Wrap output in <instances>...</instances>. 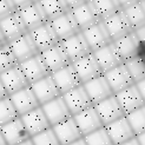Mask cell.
<instances>
[{"label": "cell", "instance_id": "obj_46", "mask_svg": "<svg viewBox=\"0 0 145 145\" xmlns=\"http://www.w3.org/2000/svg\"><path fill=\"white\" fill-rule=\"evenodd\" d=\"M70 145H88V144L85 143L84 137H83V138H80L79 140H77V142H74V143H72V144H70Z\"/></svg>", "mask_w": 145, "mask_h": 145}, {"label": "cell", "instance_id": "obj_5", "mask_svg": "<svg viewBox=\"0 0 145 145\" xmlns=\"http://www.w3.org/2000/svg\"><path fill=\"white\" fill-rule=\"evenodd\" d=\"M61 97H63L72 117L93 106L89 96H88V93H86V91L83 88V85L78 86V88L73 89L67 93H65Z\"/></svg>", "mask_w": 145, "mask_h": 145}, {"label": "cell", "instance_id": "obj_4", "mask_svg": "<svg viewBox=\"0 0 145 145\" xmlns=\"http://www.w3.org/2000/svg\"><path fill=\"white\" fill-rule=\"evenodd\" d=\"M19 67L23 71L26 80L30 85L41 80L42 78H45L47 76H51L40 53L30 58V59H27L24 63L19 64Z\"/></svg>", "mask_w": 145, "mask_h": 145}, {"label": "cell", "instance_id": "obj_22", "mask_svg": "<svg viewBox=\"0 0 145 145\" xmlns=\"http://www.w3.org/2000/svg\"><path fill=\"white\" fill-rule=\"evenodd\" d=\"M0 131H1L7 145H18L31 138L20 117L0 126Z\"/></svg>", "mask_w": 145, "mask_h": 145}, {"label": "cell", "instance_id": "obj_18", "mask_svg": "<svg viewBox=\"0 0 145 145\" xmlns=\"http://www.w3.org/2000/svg\"><path fill=\"white\" fill-rule=\"evenodd\" d=\"M30 88H31L32 92L34 93V96L37 98L40 106L58 98V97H60V93L58 91L57 86L51 76H47L45 78H42L41 80L30 85Z\"/></svg>", "mask_w": 145, "mask_h": 145}, {"label": "cell", "instance_id": "obj_44", "mask_svg": "<svg viewBox=\"0 0 145 145\" xmlns=\"http://www.w3.org/2000/svg\"><path fill=\"white\" fill-rule=\"evenodd\" d=\"M136 138H137V140H138L139 145H145V132H143V133H140L138 136H136Z\"/></svg>", "mask_w": 145, "mask_h": 145}, {"label": "cell", "instance_id": "obj_34", "mask_svg": "<svg viewBox=\"0 0 145 145\" xmlns=\"http://www.w3.org/2000/svg\"><path fill=\"white\" fill-rule=\"evenodd\" d=\"M123 64L126 66V69H127L129 73L131 76L135 84L139 83L145 79V65L137 57H135L132 59H130Z\"/></svg>", "mask_w": 145, "mask_h": 145}, {"label": "cell", "instance_id": "obj_14", "mask_svg": "<svg viewBox=\"0 0 145 145\" xmlns=\"http://www.w3.org/2000/svg\"><path fill=\"white\" fill-rule=\"evenodd\" d=\"M10 99L14 108H16L17 113L19 114V117L35 110V108L40 106L30 86H27V88L20 90L19 92L10 96Z\"/></svg>", "mask_w": 145, "mask_h": 145}, {"label": "cell", "instance_id": "obj_31", "mask_svg": "<svg viewBox=\"0 0 145 145\" xmlns=\"http://www.w3.org/2000/svg\"><path fill=\"white\" fill-rule=\"evenodd\" d=\"M38 3L47 21H52L70 12L67 0H38Z\"/></svg>", "mask_w": 145, "mask_h": 145}, {"label": "cell", "instance_id": "obj_9", "mask_svg": "<svg viewBox=\"0 0 145 145\" xmlns=\"http://www.w3.org/2000/svg\"><path fill=\"white\" fill-rule=\"evenodd\" d=\"M51 77H52L57 89L60 93V96L65 95V93H67L82 85L73 66H72V64L67 65V66H65L64 69H61L59 71L54 72V73L51 74Z\"/></svg>", "mask_w": 145, "mask_h": 145}, {"label": "cell", "instance_id": "obj_33", "mask_svg": "<svg viewBox=\"0 0 145 145\" xmlns=\"http://www.w3.org/2000/svg\"><path fill=\"white\" fill-rule=\"evenodd\" d=\"M135 136L145 132V105L125 116Z\"/></svg>", "mask_w": 145, "mask_h": 145}, {"label": "cell", "instance_id": "obj_28", "mask_svg": "<svg viewBox=\"0 0 145 145\" xmlns=\"http://www.w3.org/2000/svg\"><path fill=\"white\" fill-rule=\"evenodd\" d=\"M92 54L95 57L97 64L99 65L103 74L108 72L110 70L114 69L116 66H118V65L123 64V61L120 60V58L117 53V51L114 50V46L112 42L95 51V52H92Z\"/></svg>", "mask_w": 145, "mask_h": 145}, {"label": "cell", "instance_id": "obj_29", "mask_svg": "<svg viewBox=\"0 0 145 145\" xmlns=\"http://www.w3.org/2000/svg\"><path fill=\"white\" fill-rule=\"evenodd\" d=\"M121 11L129 20L132 30L145 25V3L144 1H120Z\"/></svg>", "mask_w": 145, "mask_h": 145}, {"label": "cell", "instance_id": "obj_21", "mask_svg": "<svg viewBox=\"0 0 145 145\" xmlns=\"http://www.w3.org/2000/svg\"><path fill=\"white\" fill-rule=\"evenodd\" d=\"M18 13L21 17V20H23L28 32H31L35 30V28H38L39 26L44 25L45 23H47V19L38 1H32L30 5H27L25 8L20 10Z\"/></svg>", "mask_w": 145, "mask_h": 145}, {"label": "cell", "instance_id": "obj_11", "mask_svg": "<svg viewBox=\"0 0 145 145\" xmlns=\"http://www.w3.org/2000/svg\"><path fill=\"white\" fill-rule=\"evenodd\" d=\"M40 107L44 111L51 127L72 117L61 96L48 101V103L44 105H41Z\"/></svg>", "mask_w": 145, "mask_h": 145}, {"label": "cell", "instance_id": "obj_36", "mask_svg": "<svg viewBox=\"0 0 145 145\" xmlns=\"http://www.w3.org/2000/svg\"><path fill=\"white\" fill-rule=\"evenodd\" d=\"M18 65L19 64L16 59V57L13 56L8 44L0 47V74L18 66Z\"/></svg>", "mask_w": 145, "mask_h": 145}, {"label": "cell", "instance_id": "obj_15", "mask_svg": "<svg viewBox=\"0 0 145 145\" xmlns=\"http://www.w3.org/2000/svg\"><path fill=\"white\" fill-rule=\"evenodd\" d=\"M52 130L60 145H70L83 138V135L79 131L73 117L52 126Z\"/></svg>", "mask_w": 145, "mask_h": 145}, {"label": "cell", "instance_id": "obj_6", "mask_svg": "<svg viewBox=\"0 0 145 145\" xmlns=\"http://www.w3.org/2000/svg\"><path fill=\"white\" fill-rule=\"evenodd\" d=\"M0 32L4 35L7 44L28 33L18 12H14L7 18L0 20Z\"/></svg>", "mask_w": 145, "mask_h": 145}, {"label": "cell", "instance_id": "obj_48", "mask_svg": "<svg viewBox=\"0 0 145 145\" xmlns=\"http://www.w3.org/2000/svg\"><path fill=\"white\" fill-rule=\"evenodd\" d=\"M0 145H7V143H6L5 138H4V136H3L1 131H0Z\"/></svg>", "mask_w": 145, "mask_h": 145}, {"label": "cell", "instance_id": "obj_8", "mask_svg": "<svg viewBox=\"0 0 145 145\" xmlns=\"http://www.w3.org/2000/svg\"><path fill=\"white\" fill-rule=\"evenodd\" d=\"M28 33H30L35 47H37V50L39 51V53L44 52V51L53 47L60 42L57 37L56 32H54V30L52 28V26H51V24L48 21L45 23L44 25L39 26L38 28H35V30L28 32Z\"/></svg>", "mask_w": 145, "mask_h": 145}, {"label": "cell", "instance_id": "obj_40", "mask_svg": "<svg viewBox=\"0 0 145 145\" xmlns=\"http://www.w3.org/2000/svg\"><path fill=\"white\" fill-rule=\"evenodd\" d=\"M137 58L145 65V41H139L138 50H137Z\"/></svg>", "mask_w": 145, "mask_h": 145}, {"label": "cell", "instance_id": "obj_7", "mask_svg": "<svg viewBox=\"0 0 145 145\" xmlns=\"http://www.w3.org/2000/svg\"><path fill=\"white\" fill-rule=\"evenodd\" d=\"M101 23L104 24L106 32L110 37L111 41H114L124 35L133 32L131 25H130L129 20L126 19L125 14L123 13V11H119L118 13L113 14V16L108 17L107 19L103 20Z\"/></svg>", "mask_w": 145, "mask_h": 145}, {"label": "cell", "instance_id": "obj_20", "mask_svg": "<svg viewBox=\"0 0 145 145\" xmlns=\"http://www.w3.org/2000/svg\"><path fill=\"white\" fill-rule=\"evenodd\" d=\"M0 82L3 83L8 97L19 92L20 90L27 88V86H30V84L27 83L26 78L23 73V71L20 70L19 65L0 74Z\"/></svg>", "mask_w": 145, "mask_h": 145}, {"label": "cell", "instance_id": "obj_39", "mask_svg": "<svg viewBox=\"0 0 145 145\" xmlns=\"http://www.w3.org/2000/svg\"><path fill=\"white\" fill-rule=\"evenodd\" d=\"M14 12H17L14 0H0V20L7 18Z\"/></svg>", "mask_w": 145, "mask_h": 145}, {"label": "cell", "instance_id": "obj_47", "mask_svg": "<svg viewBox=\"0 0 145 145\" xmlns=\"http://www.w3.org/2000/svg\"><path fill=\"white\" fill-rule=\"evenodd\" d=\"M18 145H34V144H33L32 139L30 138V139H27V140H25V142H23V143H20V144H18Z\"/></svg>", "mask_w": 145, "mask_h": 145}, {"label": "cell", "instance_id": "obj_2", "mask_svg": "<svg viewBox=\"0 0 145 145\" xmlns=\"http://www.w3.org/2000/svg\"><path fill=\"white\" fill-rule=\"evenodd\" d=\"M93 107H95V110H96L103 126H106L116 120L125 117L124 112H123L121 107L118 104V101L114 96H111L107 99L93 105Z\"/></svg>", "mask_w": 145, "mask_h": 145}, {"label": "cell", "instance_id": "obj_19", "mask_svg": "<svg viewBox=\"0 0 145 145\" xmlns=\"http://www.w3.org/2000/svg\"><path fill=\"white\" fill-rule=\"evenodd\" d=\"M114 97L117 99L118 104L120 105L125 116L136 111V110H138V108H140L145 105L138 89L136 88V85L130 86V88L125 89L124 91L114 95Z\"/></svg>", "mask_w": 145, "mask_h": 145}, {"label": "cell", "instance_id": "obj_23", "mask_svg": "<svg viewBox=\"0 0 145 145\" xmlns=\"http://www.w3.org/2000/svg\"><path fill=\"white\" fill-rule=\"evenodd\" d=\"M83 88L86 91V93H88L92 105H96L100 103V101L107 99L108 97L113 96V93L110 89V86H108L106 79L104 78V76H100L96 79H93V80L84 84Z\"/></svg>", "mask_w": 145, "mask_h": 145}, {"label": "cell", "instance_id": "obj_43", "mask_svg": "<svg viewBox=\"0 0 145 145\" xmlns=\"http://www.w3.org/2000/svg\"><path fill=\"white\" fill-rule=\"evenodd\" d=\"M7 97H8V95H7V92H6L5 88H4L3 83L0 82V100H3L5 98H7Z\"/></svg>", "mask_w": 145, "mask_h": 145}, {"label": "cell", "instance_id": "obj_35", "mask_svg": "<svg viewBox=\"0 0 145 145\" xmlns=\"http://www.w3.org/2000/svg\"><path fill=\"white\" fill-rule=\"evenodd\" d=\"M17 118H19V114L17 113L10 97L0 100V126H3Z\"/></svg>", "mask_w": 145, "mask_h": 145}, {"label": "cell", "instance_id": "obj_26", "mask_svg": "<svg viewBox=\"0 0 145 145\" xmlns=\"http://www.w3.org/2000/svg\"><path fill=\"white\" fill-rule=\"evenodd\" d=\"M48 23L51 24V26H52V28L54 30L59 41L69 39L71 37H73L74 34L80 32V30H79V27L77 26L76 21H74V18L72 17L71 12L65 13L64 16L57 18L52 21H48Z\"/></svg>", "mask_w": 145, "mask_h": 145}, {"label": "cell", "instance_id": "obj_24", "mask_svg": "<svg viewBox=\"0 0 145 145\" xmlns=\"http://www.w3.org/2000/svg\"><path fill=\"white\" fill-rule=\"evenodd\" d=\"M104 127L106 129L107 135L110 136L113 145H120L136 137L126 117H123Z\"/></svg>", "mask_w": 145, "mask_h": 145}, {"label": "cell", "instance_id": "obj_38", "mask_svg": "<svg viewBox=\"0 0 145 145\" xmlns=\"http://www.w3.org/2000/svg\"><path fill=\"white\" fill-rule=\"evenodd\" d=\"M31 139L34 145H60V143L58 142L57 137L53 132L52 127H50V129L45 130V131L31 137Z\"/></svg>", "mask_w": 145, "mask_h": 145}, {"label": "cell", "instance_id": "obj_45", "mask_svg": "<svg viewBox=\"0 0 145 145\" xmlns=\"http://www.w3.org/2000/svg\"><path fill=\"white\" fill-rule=\"evenodd\" d=\"M120 145H139V143H138V140H137V138L135 137V138L130 139V140H127V142H125V143H123V144H120Z\"/></svg>", "mask_w": 145, "mask_h": 145}, {"label": "cell", "instance_id": "obj_13", "mask_svg": "<svg viewBox=\"0 0 145 145\" xmlns=\"http://www.w3.org/2000/svg\"><path fill=\"white\" fill-rule=\"evenodd\" d=\"M40 56L51 74L71 64L67 54L65 53L63 46L60 45V42L58 45L44 51V52H41Z\"/></svg>", "mask_w": 145, "mask_h": 145}, {"label": "cell", "instance_id": "obj_16", "mask_svg": "<svg viewBox=\"0 0 145 145\" xmlns=\"http://www.w3.org/2000/svg\"><path fill=\"white\" fill-rule=\"evenodd\" d=\"M20 119L23 121V124L26 129V131L28 132V135H30V137H33L51 127L46 116L40 106L31 112L21 116Z\"/></svg>", "mask_w": 145, "mask_h": 145}, {"label": "cell", "instance_id": "obj_1", "mask_svg": "<svg viewBox=\"0 0 145 145\" xmlns=\"http://www.w3.org/2000/svg\"><path fill=\"white\" fill-rule=\"evenodd\" d=\"M71 64H72V66H73L82 85L89 83L100 76H103V72H101L99 65L97 64L92 53L85 56Z\"/></svg>", "mask_w": 145, "mask_h": 145}, {"label": "cell", "instance_id": "obj_3", "mask_svg": "<svg viewBox=\"0 0 145 145\" xmlns=\"http://www.w3.org/2000/svg\"><path fill=\"white\" fill-rule=\"evenodd\" d=\"M104 78L106 79V82L110 86V89L114 95L124 91L125 89L130 88V86L135 85L131 76H130L129 71L124 64H120L118 66H116L114 69L110 70L108 72L103 74Z\"/></svg>", "mask_w": 145, "mask_h": 145}, {"label": "cell", "instance_id": "obj_17", "mask_svg": "<svg viewBox=\"0 0 145 145\" xmlns=\"http://www.w3.org/2000/svg\"><path fill=\"white\" fill-rule=\"evenodd\" d=\"M82 34L85 38L86 42H88L91 52H95V51H97V50L112 42L110 37H108L107 32H106V28H105L104 24L101 23V21H99L98 24L82 31Z\"/></svg>", "mask_w": 145, "mask_h": 145}, {"label": "cell", "instance_id": "obj_27", "mask_svg": "<svg viewBox=\"0 0 145 145\" xmlns=\"http://www.w3.org/2000/svg\"><path fill=\"white\" fill-rule=\"evenodd\" d=\"M73 119L79 129V131L82 132L83 137L97 131L100 127H103V124H101V121L93 106L73 116Z\"/></svg>", "mask_w": 145, "mask_h": 145}, {"label": "cell", "instance_id": "obj_42", "mask_svg": "<svg viewBox=\"0 0 145 145\" xmlns=\"http://www.w3.org/2000/svg\"><path fill=\"white\" fill-rule=\"evenodd\" d=\"M135 85H136V88L138 89V91H139V93H140V96H142V98H143V100H144V103H145V79H144V80H142V82H139V83L135 84Z\"/></svg>", "mask_w": 145, "mask_h": 145}, {"label": "cell", "instance_id": "obj_32", "mask_svg": "<svg viewBox=\"0 0 145 145\" xmlns=\"http://www.w3.org/2000/svg\"><path fill=\"white\" fill-rule=\"evenodd\" d=\"M90 4L100 21L121 11V3L118 0H90Z\"/></svg>", "mask_w": 145, "mask_h": 145}, {"label": "cell", "instance_id": "obj_41", "mask_svg": "<svg viewBox=\"0 0 145 145\" xmlns=\"http://www.w3.org/2000/svg\"><path fill=\"white\" fill-rule=\"evenodd\" d=\"M133 34L136 35V38L139 41H145V25L137 28V30L133 31Z\"/></svg>", "mask_w": 145, "mask_h": 145}, {"label": "cell", "instance_id": "obj_25", "mask_svg": "<svg viewBox=\"0 0 145 145\" xmlns=\"http://www.w3.org/2000/svg\"><path fill=\"white\" fill-rule=\"evenodd\" d=\"M70 12L72 14V17L74 18V21L77 26L79 27V30H80V32L98 24L100 21V19L97 17L95 10H93V7L91 6L90 1H83L78 7H76V8H73Z\"/></svg>", "mask_w": 145, "mask_h": 145}, {"label": "cell", "instance_id": "obj_12", "mask_svg": "<svg viewBox=\"0 0 145 145\" xmlns=\"http://www.w3.org/2000/svg\"><path fill=\"white\" fill-rule=\"evenodd\" d=\"M8 46L12 51L13 56L16 57L18 64H21L26 61L27 59H30V58L39 54V51L35 47L30 33H26L23 37L13 40L8 44Z\"/></svg>", "mask_w": 145, "mask_h": 145}, {"label": "cell", "instance_id": "obj_30", "mask_svg": "<svg viewBox=\"0 0 145 145\" xmlns=\"http://www.w3.org/2000/svg\"><path fill=\"white\" fill-rule=\"evenodd\" d=\"M112 44L123 63L137 57V50H138L139 40L136 38L133 32L112 41Z\"/></svg>", "mask_w": 145, "mask_h": 145}, {"label": "cell", "instance_id": "obj_37", "mask_svg": "<svg viewBox=\"0 0 145 145\" xmlns=\"http://www.w3.org/2000/svg\"><path fill=\"white\" fill-rule=\"evenodd\" d=\"M84 140L88 145H113L110 136L107 135V131L104 126L95 132L85 136Z\"/></svg>", "mask_w": 145, "mask_h": 145}, {"label": "cell", "instance_id": "obj_49", "mask_svg": "<svg viewBox=\"0 0 145 145\" xmlns=\"http://www.w3.org/2000/svg\"><path fill=\"white\" fill-rule=\"evenodd\" d=\"M144 3H145V1H144Z\"/></svg>", "mask_w": 145, "mask_h": 145}, {"label": "cell", "instance_id": "obj_10", "mask_svg": "<svg viewBox=\"0 0 145 145\" xmlns=\"http://www.w3.org/2000/svg\"><path fill=\"white\" fill-rule=\"evenodd\" d=\"M60 45L63 46L65 53L67 54L71 63H73L78 59H80V58L92 53L85 38L83 37L82 32L74 34L73 37H71L69 39L60 41Z\"/></svg>", "mask_w": 145, "mask_h": 145}]
</instances>
